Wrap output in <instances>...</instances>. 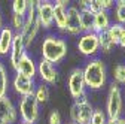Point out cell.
<instances>
[{
  "label": "cell",
  "mask_w": 125,
  "mask_h": 124,
  "mask_svg": "<svg viewBox=\"0 0 125 124\" xmlns=\"http://www.w3.org/2000/svg\"><path fill=\"white\" fill-rule=\"evenodd\" d=\"M82 70H83V81H85L86 88L100 90L106 85L107 69H106V64L101 58H97V57L91 58L85 64V67H82Z\"/></svg>",
  "instance_id": "obj_1"
},
{
  "label": "cell",
  "mask_w": 125,
  "mask_h": 124,
  "mask_svg": "<svg viewBox=\"0 0 125 124\" xmlns=\"http://www.w3.org/2000/svg\"><path fill=\"white\" fill-rule=\"evenodd\" d=\"M40 52L43 60L49 61L55 66L67 57V42L55 35H48L43 37V42L40 45Z\"/></svg>",
  "instance_id": "obj_2"
},
{
  "label": "cell",
  "mask_w": 125,
  "mask_h": 124,
  "mask_svg": "<svg viewBox=\"0 0 125 124\" xmlns=\"http://www.w3.org/2000/svg\"><path fill=\"white\" fill-rule=\"evenodd\" d=\"M40 30V24H39V18H37V2L36 0H28V11L25 15V24L21 32V37L24 42L25 50L28 46H31V43L34 42L37 33Z\"/></svg>",
  "instance_id": "obj_3"
},
{
  "label": "cell",
  "mask_w": 125,
  "mask_h": 124,
  "mask_svg": "<svg viewBox=\"0 0 125 124\" xmlns=\"http://www.w3.org/2000/svg\"><path fill=\"white\" fill-rule=\"evenodd\" d=\"M106 115L109 120L119 118L122 117L124 112V96H122V90L116 82H112L109 87L107 93V100H106Z\"/></svg>",
  "instance_id": "obj_4"
},
{
  "label": "cell",
  "mask_w": 125,
  "mask_h": 124,
  "mask_svg": "<svg viewBox=\"0 0 125 124\" xmlns=\"http://www.w3.org/2000/svg\"><path fill=\"white\" fill-rule=\"evenodd\" d=\"M18 115L22 123L27 124H36L40 118V105L37 103L36 97L31 96H24L20 99L18 105Z\"/></svg>",
  "instance_id": "obj_5"
},
{
  "label": "cell",
  "mask_w": 125,
  "mask_h": 124,
  "mask_svg": "<svg viewBox=\"0 0 125 124\" xmlns=\"http://www.w3.org/2000/svg\"><path fill=\"white\" fill-rule=\"evenodd\" d=\"M77 50L85 57H95L100 51L98 46V37L95 33H82L77 40Z\"/></svg>",
  "instance_id": "obj_6"
},
{
  "label": "cell",
  "mask_w": 125,
  "mask_h": 124,
  "mask_svg": "<svg viewBox=\"0 0 125 124\" xmlns=\"http://www.w3.org/2000/svg\"><path fill=\"white\" fill-rule=\"evenodd\" d=\"M67 87H69V93L73 99L79 97L82 93L86 91L85 87V81H83V70L82 67H74L67 78Z\"/></svg>",
  "instance_id": "obj_7"
},
{
  "label": "cell",
  "mask_w": 125,
  "mask_h": 124,
  "mask_svg": "<svg viewBox=\"0 0 125 124\" xmlns=\"http://www.w3.org/2000/svg\"><path fill=\"white\" fill-rule=\"evenodd\" d=\"M37 18L40 28L49 30L54 27V3L49 0L37 2Z\"/></svg>",
  "instance_id": "obj_8"
},
{
  "label": "cell",
  "mask_w": 125,
  "mask_h": 124,
  "mask_svg": "<svg viewBox=\"0 0 125 124\" xmlns=\"http://www.w3.org/2000/svg\"><path fill=\"white\" fill-rule=\"evenodd\" d=\"M18 117V109L12 103L10 97H0V124H15Z\"/></svg>",
  "instance_id": "obj_9"
},
{
  "label": "cell",
  "mask_w": 125,
  "mask_h": 124,
  "mask_svg": "<svg viewBox=\"0 0 125 124\" xmlns=\"http://www.w3.org/2000/svg\"><path fill=\"white\" fill-rule=\"evenodd\" d=\"M12 87H13V91L17 94H20L21 97L31 96V94H34V90H36V81L31 78H27V76L21 73H15Z\"/></svg>",
  "instance_id": "obj_10"
},
{
  "label": "cell",
  "mask_w": 125,
  "mask_h": 124,
  "mask_svg": "<svg viewBox=\"0 0 125 124\" xmlns=\"http://www.w3.org/2000/svg\"><path fill=\"white\" fill-rule=\"evenodd\" d=\"M37 75H39L40 81L46 85H54V84L58 82L57 67L52 63H49V61L43 60V58H40V61L37 63Z\"/></svg>",
  "instance_id": "obj_11"
},
{
  "label": "cell",
  "mask_w": 125,
  "mask_h": 124,
  "mask_svg": "<svg viewBox=\"0 0 125 124\" xmlns=\"http://www.w3.org/2000/svg\"><path fill=\"white\" fill-rule=\"evenodd\" d=\"M66 33L72 36L82 35L81 27V11L77 6H69L67 8V18H66Z\"/></svg>",
  "instance_id": "obj_12"
},
{
  "label": "cell",
  "mask_w": 125,
  "mask_h": 124,
  "mask_svg": "<svg viewBox=\"0 0 125 124\" xmlns=\"http://www.w3.org/2000/svg\"><path fill=\"white\" fill-rule=\"evenodd\" d=\"M15 72L27 76V78L34 79L36 76H37V63L34 61V58L25 51L22 54V57L20 58V63H18L17 70H15Z\"/></svg>",
  "instance_id": "obj_13"
},
{
  "label": "cell",
  "mask_w": 125,
  "mask_h": 124,
  "mask_svg": "<svg viewBox=\"0 0 125 124\" xmlns=\"http://www.w3.org/2000/svg\"><path fill=\"white\" fill-rule=\"evenodd\" d=\"M24 52H25V46H24L21 33H15L13 40H12V46H10V52H9V61H10V66H12L13 70H17L20 58L22 57Z\"/></svg>",
  "instance_id": "obj_14"
},
{
  "label": "cell",
  "mask_w": 125,
  "mask_h": 124,
  "mask_svg": "<svg viewBox=\"0 0 125 124\" xmlns=\"http://www.w3.org/2000/svg\"><path fill=\"white\" fill-rule=\"evenodd\" d=\"M70 2L66 0H57L54 3V24L60 32H66V18H67V8Z\"/></svg>",
  "instance_id": "obj_15"
},
{
  "label": "cell",
  "mask_w": 125,
  "mask_h": 124,
  "mask_svg": "<svg viewBox=\"0 0 125 124\" xmlns=\"http://www.w3.org/2000/svg\"><path fill=\"white\" fill-rule=\"evenodd\" d=\"M13 35L15 32L9 25H3V28L0 30V55H8L10 52Z\"/></svg>",
  "instance_id": "obj_16"
},
{
  "label": "cell",
  "mask_w": 125,
  "mask_h": 124,
  "mask_svg": "<svg viewBox=\"0 0 125 124\" xmlns=\"http://www.w3.org/2000/svg\"><path fill=\"white\" fill-rule=\"evenodd\" d=\"M110 24H112V21H110L109 11H101V12L94 13V33L95 35H98L101 32H107Z\"/></svg>",
  "instance_id": "obj_17"
},
{
  "label": "cell",
  "mask_w": 125,
  "mask_h": 124,
  "mask_svg": "<svg viewBox=\"0 0 125 124\" xmlns=\"http://www.w3.org/2000/svg\"><path fill=\"white\" fill-rule=\"evenodd\" d=\"M74 105V103H73ZM76 106V105H74ZM76 111H77V117H76V124H89L91 123V117L94 112V108L92 105L88 102L85 105H79L76 106Z\"/></svg>",
  "instance_id": "obj_18"
},
{
  "label": "cell",
  "mask_w": 125,
  "mask_h": 124,
  "mask_svg": "<svg viewBox=\"0 0 125 124\" xmlns=\"http://www.w3.org/2000/svg\"><path fill=\"white\" fill-rule=\"evenodd\" d=\"M81 27L82 33H94V13L88 8L81 9Z\"/></svg>",
  "instance_id": "obj_19"
},
{
  "label": "cell",
  "mask_w": 125,
  "mask_h": 124,
  "mask_svg": "<svg viewBox=\"0 0 125 124\" xmlns=\"http://www.w3.org/2000/svg\"><path fill=\"white\" fill-rule=\"evenodd\" d=\"M97 37H98V46H100V51H101V52H104V54H110V52L115 50L116 45L110 40V37H109L107 32L98 33Z\"/></svg>",
  "instance_id": "obj_20"
},
{
  "label": "cell",
  "mask_w": 125,
  "mask_h": 124,
  "mask_svg": "<svg viewBox=\"0 0 125 124\" xmlns=\"http://www.w3.org/2000/svg\"><path fill=\"white\" fill-rule=\"evenodd\" d=\"M9 91V75L6 66L0 61V97L8 96Z\"/></svg>",
  "instance_id": "obj_21"
},
{
  "label": "cell",
  "mask_w": 125,
  "mask_h": 124,
  "mask_svg": "<svg viewBox=\"0 0 125 124\" xmlns=\"http://www.w3.org/2000/svg\"><path fill=\"white\" fill-rule=\"evenodd\" d=\"M37 100L39 105H43L49 100V96H51V91H49V87L46 85V84H39L36 85V90H34V94H33Z\"/></svg>",
  "instance_id": "obj_22"
},
{
  "label": "cell",
  "mask_w": 125,
  "mask_h": 124,
  "mask_svg": "<svg viewBox=\"0 0 125 124\" xmlns=\"http://www.w3.org/2000/svg\"><path fill=\"white\" fill-rule=\"evenodd\" d=\"M122 30H124V25H121V24H118V23H112L110 27L107 28V35H109L110 40H112L115 45H119Z\"/></svg>",
  "instance_id": "obj_23"
},
{
  "label": "cell",
  "mask_w": 125,
  "mask_h": 124,
  "mask_svg": "<svg viewBox=\"0 0 125 124\" xmlns=\"http://www.w3.org/2000/svg\"><path fill=\"white\" fill-rule=\"evenodd\" d=\"M28 11V0H13L12 2V13L25 17Z\"/></svg>",
  "instance_id": "obj_24"
},
{
  "label": "cell",
  "mask_w": 125,
  "mask_h": 124,
  "mask_svg": "<svg viewBox=\"0 0 125 124\" xmlns=\"http://www.w3.org/2000/svg\"><path fill=\"white\" fill-rule=\"evenodd\" d=\"M115 18L118 24L125 25V0H119L115 3Z\"/></svg>",
  "instance_id": "obj_25"
},
{
  "label": "cell",
  "mask_w": 125,
  "mask_h": 124,
  "mask_svg": "<svg viewBox=\"0 0 125 124\" xmlns=\"http://www.w3.org/2000/svg\"><path fill=\"white\" fill-rule=\"evenodd\" d=\"M113 82L125 85V64H116L113 67Z\"/></svg>",
  "instance_id": "obj_26"
},
{
  "label": "cell",
  "mask_w": 125,
  "mask_h": 124,
  "mask_svg": "<svg viewBox=\"0 0 125 124\" xmlns=\"http://www.w3.org/2000/svg\"><path fill=\"white\" fill-rule=\"evenodd\" d=\"M25 24V17H20V15H15L12 13V18H10V28L13 30L15 33H21L22 28Z\"/></svg>",
  "instance_id": "obj_27"
},
{
  "label": "cell",
  "mask_w": 125,
  "mask_h": 124,
  "mask_svg": "<svg viewBox=\"0 0 125 124\" xmlns=\"http://www.w3.org/2000/svg\"><path fill=\"white\" fill-rule=\"evenodd\" d=\"M107 115L103 109H100V108H97V109H94L92 112V117H91V123L89 124H106L107 123Z\"/></svg>",
  "instance_id": "obj_28"
},
{
  "label": "cell",
  "mask_w": 125,
  "mask_h": 124,
  "mask_svg": "<svg viewBox=\"0 0 125 124\" xmlns=\"http://www.w3.org/2000/svg\"><path fill=\"white\" fill-rule=\"evenodd\" d=\"M86 8H88L92 13H97V12L104 11V9H103V3H101V0H89Z\"/></svg>",
  "instance_id": "obj_29"
},
{
  "label": "cell",
  "mask_w": 125,
  "mask_h": 124,
  "mask_svg": "<svg viewBox=\"0 0 125 124\" xmlns=\"http://www.w3.org/2000/svg\"><path fill=\"white\" fill-rule=\"evenodd\" d=\"M48 124H62V123H61V114H60L57 109H54V111L49 114Z\"/></svg>",
  "instance_id": "obj_30"
},
{
  "label": "cell",
  "mask_w": 125,
  "mask_h": 124,
  "mask_svg": "<svg viewBox=\"0 0 125 124\" xmlns=\"http://www.w3.org/2000/svg\"><path fill=\"white\" fill-rule=\"evenodd\" d=\"M88 102H89V99H88V91L82 93L79 97H76V99H74V105H76V106H79V105H85V103H88Z\"/></svg>",
  "instance_id": "obj_31"
},
{
  "label": "cell",
  "mask_w": 125,
  "mask_h": 124,
  "mask_svg": "<svg viewBox=\"0 0 125 124\" xmlns=\"http://www.w3.org/2000/svg\"><path fill=\"white\" fill-rule=\"evenodd\" d=\"M69 117H70V123H74V124H76V117H77V111H76V106H74V105H72V108H70Z\"/></svg>",
  "instance_id": "obj_32"
},
{
  "label": "cell",
  "mask_w": 125,
  "mask_h": 124,
  "mask_svg": "<svg viewBox=\"0 0 125 124\" xmlns=\"http://www.w3.org/2000/svg\"><path fill=\"white\" fill-rule=\"evenodd\" d=\"M106 124H125V118L119 117V118H113V120H107Z\"/></svg>",
  "instance_id": "obj_33"
},
{
  "label": "cell",
  "mask_w": 125,
  "mask_h": 124,
  "mask_svg": "<svg viewBox=\"0 0 125 124\" xmlns=\"http://www.w3.org/2000/svg\"><path fill=\"white\" fill-rule=\"evenodd\" d=\"M119 46H122V48H125V25H124V30H122V35H121Z\"/></svg>",
  "instance_id": "obj_34"
},
{
  "label": "cell",
  "mask_w": 125,
  "mask_h": 124,
  "mask_svg": "<svg viewBox=\"0 0 125 124\" xmlns=\"http://www.w3.org/2000/svg\"><path fill=\"white\" fill-rule=\"evenodd\" d=\"M3 28V18H2V12H0V30Z\"/></svg>",
  "instance_id": "obj_35"
},
{
  "label": "cell",
  "mask_w": 125,
  "mask_h": 124,
  "mask_svg": "<svg viewBox=\"0 0 125 124\" xmlns=\"http://www.w3.org/2000/svg\"><path fill=\"white\" fill-rule=\"evenodd\" d=\"M18 124H27V123H22V121H20V123H18Z\"/></svg>",
  "instance_id": "obj_36"
},
{
  "label": "cell",
  "mask_w": 125,
  "mask_h": 124,
  "mask_svg": "<svg viewBox=\"0 0 125 124\" xmlns=\"http://www.w3.org/2000/svg\"><path fill=\"white\" fill-rule=\"evenodd\" d=\"M67 124H74V123H70V121H69V123H67Z\"/></svg>",
  "instance_id": "obj_37"
},
{
  "label": "cell",
  "mask_w": 125,
  "mask_h": 124,
  "mask_svg": "<svg viewBox=\"0 0 125 124\" xmlns=\"http://www.w3.org/2000/svg\"><path fill=\"white\" fill-rule=\"evenodd\" d=\"M124 118H125V117H124Z\"/></svg>",
  "instance_id": "obj_38"
}]
</instances>
